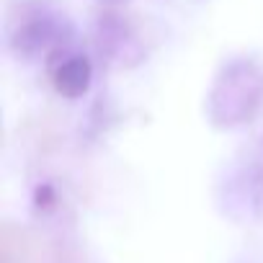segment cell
Listing matches in <instances>:
<instances>
[{"label": "cell", "mask_w": 263, "mask_h": 263, "mask_svg": "<svg viewBox=\"0 0 263 263\" xmlns=\"http://www.w3.org/2000/svg\"><path fill=\"white\" fill-rule=\"evenodd\" d=\"M263 103V70L250 60L227 62L206 96V114L217 129H235L258 114Z\"/></svg>", "instance_id": "6da1fadb"}, {"label": "cell", "mask_w": 263, "mask_h": 263, "mask_svg": "<svg viewBox=\"0 0 263 263\" xmlns=\"http://www.w3.org/2000/svg\"><path fill=\"white\" fill-rule=\"evenodd\" d=\"M72 39V24L54 11L49 3H26L21 8V16L13 21L11 29V49L24 57H52L60 49H67V42Z\"/></svg>", "instance_id": "7a4b0ae2"}, {"label": "cell", "mask_w": 263, "mask_h": 263, "mask_svg": "<svg viewBox=\"0 0 263 263\" xmlns=\"http://www.w3.org/2000/svg\"><path fill=\"white\" fill-rule=\"evenodd\" d=\"M96 49L111 65H135L142 57V49L132 34L129 24L116 13H101L96 24Z\"/></svg>", "instance_id": "3957f363"}, {"label": "cell", "mask_w": 263, "mask_h": 263, "mask_svg": "<svg viewBox=\"0 0 263 263\" xmlns=\"http://www.w3.org/2000/svg\"><path fill=\"white\" fill-rule=\"evenodd\" d=\"M49 80L52 88L62 96V98H83L90 90V80H93V65L85 54L70 52V49H60L49 57Z\"/></svg>", "instance_id": "277c9868"}, {"label": "cell", "mask_w": 263, "mask_h": 263, "mask_svg": "<svg viewBox=\"0 0 263 263\" xmlns=\"http://www.w3.org/2000/svg\"><path fill=\"white\" fill-rule=\"evenodd\" d=\"M224 209L230 217L237 219H253L263 212V171L260 168H245L240 171L224 191Z\"/></svg>", "instance_id": "5b68a950"}, {"label": "cell", "mask_w": 263, "mask_h": 263, "mask_svg": "<svg viewBox=\"0 0 263 263\" xmlns=\"http://www.w3.org/2000/svg\"><path fill=\"white\" fill-rule=\"evenodd\" d=\"M36 209H52L54 206V201H57V196H54V191H52V186L49 183H44V186H39L36 189Z\"/></svg>", "instance_id": "8992f818"}]
</instances>
